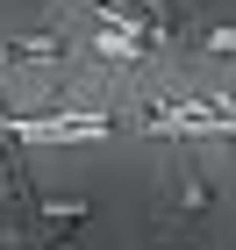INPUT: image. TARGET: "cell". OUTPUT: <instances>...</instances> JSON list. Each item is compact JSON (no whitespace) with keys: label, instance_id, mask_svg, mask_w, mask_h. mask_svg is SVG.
I'll use <instances>...</instances> for the list:
<instances>
[{"label":"cell","instance_id":"6da1fadb","mask_svg":"<svg viewBox=\"0 0 236 250\" xmlns=\"http://www.w3.org/2000/svg\"><path fill=\"white\" fill-rule=\"evenodd\" d=\"M15 136H29V143H43V136H107V122L100 115H64V122H21Z\"/></svg>","mask_w":236,"mask_h":250}]
</instances>
